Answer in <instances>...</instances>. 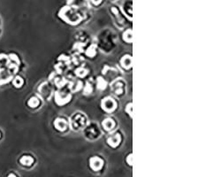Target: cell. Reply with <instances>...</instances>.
I'll return each mask as SVG.
<instances>
[{"label": "cell", "mask_w": 221, "mask_h": 177, "mask_svg": "<svg viewBox=\"0 0 221 177\" xmlns=\"http://www.w3.org/2000/svg\"><path fill=\"white\" fill-rule=\"evenodd\" d=\"M83 13L78 10L75 6H65L59 12V15L63 21L71 25H76L82 22Z\"/></svg>", "instance_id": "6da1fadb"}, {"label": "cell", "mask_w": 221, "mask_h": 177, "mask_svg": "<svg viewBox=\"0 0 221 177\" xmlns=\"http://www.w3.org/2000/svg\"><path fill=\"white\" fill-rule=\"evenodd\" d=\"M87 123V118L82 112H75L73 113L70 119V126L73 130L79 131L84 128Z\"/></svg>", "instance_id": "7a4b0ae2"}, {"label": "cell", "mask_w": 221, "mask_h": 177, "mask_svg": "<svg viewBox=\"0 0 221 177\" xmlns=\"http://www.w3.org/2000/svg\"><path fill=\"white\" fill-rule=\"evenodd\" d=\"M84 136L88 140H96L101 136V131L97 124L96 123H89L84 127Z\"/></svg>", "instance_id": "3957f363"}, {"label": "cell", "mask_w": 221, "mask_h": 177, "mask_svg": "<svg viewBox=\"0 0 221 177\" xmlns=\"http://www.w3.org/2000/svg\"><path fill=\"white\" fill-rule=\"evenodd\" d=\"M99 40L101 41H105V43H99L100 48L102 49L103 51H106V50H110L113 48V45H114V41L112 38V35H104V36H101L99 37Z\"/></svg>", "instance_id": "277c9868"}, {"label": "cell", "mask_w": 221, "mask_h": 177, "mask_svg": "<svg viewBox=\"0 0 221 177\" xmlns=\"http://www.w3.org/2000/svg\"><path fill=\"white\" fill-rule=\"evenodd\" d=\"M71 95L67 90H59L55 94V101L58 105H63L70 101Z\"/></svg>", "instance_id": "5b68a950"}, {"label": "cell", "mask_w": 221, "mask_h": 177, "mask_svg": "<svg viewBox=\"0 0 221 177\" xmlns=\"http://www.w3.org/2000/svg\"><path fill=\"white\" fill-rule=\"evenodd\" d=\"M102 108L105 111V112H113V111L116 109L117 107V103L115 100L113 99L112 98L110 97H106L104 99L102 100Z\"/></svg>", "instance_id": "8992f818"}, {"label": "cell", "mask_w": 221, "mask_h": 177, "mask_svg": "<svg viewBox=\"0 0 221 177\" xmlns=\"http://www.w3.org/2000/svg\"><path fill=\"white\" fill-rule=\"evenodd\" d=\"M111 89L113 90L114 94L118 96L122 95L125 90V83L121 80H116L111 84Z\"/></svg>", "instance_id": "52a82bcc"}, {"label": "cell", "mask_w": 221, "mask_h": 177, "mask_svg": "<svg viewBox=\"0 0 221 177\" xmlns=\"http://www.w3.org/2000/svg\"><path fill=\"white\" fill-rule=\"evenodd\" d=\"M104 161L99 157H92L89 160V166L94 170V171H99L103 167Z\"/></svg>", "instance_id": "ba28073f"}, {"label": "cell", "mask_w": 221, "mask_h": 177, "mask_svg": "<svg viewBox=\"0 0 221 177\" xmlns=\"http://www.w3.org/2000/svg\"><path fill=\"white\" fill-rule=\"evenodd\" d=\"M121 137H120V134L119 132L113 133L111 134L110 136L107 139V144L110 145V147H117L119 144H120Z\"/></svg>", "instance_id": "9c48e42d"}, {"label": "cell", "mask_w": 221, "mask_h": 177, "mask_svg": "<svg viewBox=\"0 0 221 177\" xmlns=\"http://www.w3.org/2000/svg\"><path fill=\"white\" fill-rule=\"evenodd\" d=\"M110 11L113 13V15L115 17V20H116V22L118 23V25L120 27H123V26L126 25V23L124 22V17H123V15L120 13V10L117 8L116 6H112L110 8Z\"/></svg>", "instance_id": "30bf717a"}, {"label": "cell", "mask_w": 221, "mask_h": 177, "mask_svg": "<svg viewBox=\"0 0 221 177\" xmlns=\"http://www.w3.org/2000/svg\"><path fill=\"white\" fill-rule=\"evenodd\" d=\"M67 126H68V123L66 122V120L64 118H57L54 122V127L57 130L59 131H65L66 128H67Z\"/></svg>", "instance_id": "8fae6325"}, {"label": "cell", "mask_w": 221, "mask_h": 177, "mask_svg": "<svg viewBox=\"0 0 221 177\" xmlns=\"http://www.w3.org/2000/svg\"><path fill=\"white\" fill-rule=\"evenodd\" d=\"M39 90H40V93L43 95L44 97L49 98L51 95V92H52V88H51V86H50L49 83H44L43 85H41V87L39 88Z\"/></svg>", "instance_id": "7c38bea8"}, {"label": "cell", "mask_w": 221, "mask_h": 177, "mask_svg": "<svg viewBox=\"0 0 221 177\" xmlns=\"http://www.w3.org/2000/svg\"><path fill=\"white\" fill-rule=\"evenodd\" d=\"M115 125H116L115 121L111 118H106L105 120H104V122H102V126L105 131H111L112 129H114Z\"/></svg>", "instance_id": "4fadbf2b"}, {"label": "cell", "mask_w": 221, "mask_h": 177, "mask_svg": "<svg viewBox=\"0 0 221 177\" xmlns=\"http://www.w3.org/2000/svg\"><path fill=\"white\" fill-rule=\"evenodd\" d=\"M120 64L121 66L125 69H129L132 66V58L130 55H125L123 56V58L120 60Z\"/></svg>", "instance_id": "5bb4252c"}, {"label": "cell", "mask_w": 221, "mask_h": 177, "mask_svg": "<svg viewBox=\"0 0 221 177\" xmlns=\"http://www.w3.org/2000/svg\"><path fill=\"white\" fill-rule=\"evenodd\" d=\"M123 11L126 13V15L129 18V20H131V18H132V2L130 0L124 3Z\"/></svg>", "instance_id": "9a60e30c"}, {"label": "cell", "mask_w": 221, "mask_h": 177, "mask_svg": "<svg viewBox=\"0 0 221 177\" xmlns=\"http://www.w3.org/2000/svg\"><path fill=\"white\" fill-rule=\"evenodd\" d=\"M96 50H97V45L95 44H91L86 50V55L89 58H93L96 54Z\"/></svg>", "instance_id": "2e32d148"}, {"label": "cell", "mask_w": 221, "mask_h": 177, "mask_svg": "<svg viewBox=\"0 0 221 177\" xmlns=\"http://www.w3.org/2000/svg\"><path fill=\"white\" fill-rule=\"evenodd\" d=\"M9 63H10V59L8 56L1 54L0 55V69L5 68L6 66L9 67Z\"/></svg>", "instance_id": "e0dca14e"}, {"label": "cell", "mask_w": 221, "mask_h": 177, "mask_svg": "<svg viewBox=\"0 0 221 177\" xmlns=\"http://www.w3.org/2000/svg\"><path fill=\"white\" fill-rule=\"evenodd\" d=\"M54 83L57 85L58 88H61L66 84V80L65 78L59 76V75H56L55 78H54Z\"/></svg>", "instance_id": "ac0fdd59"}, {"label": "cell", "mask_w": 221, "mask_h": 177, "mask_svg": "<svg viewBox=\"0 0 221 177\" xmlns=\"http://www.w3.org/2000/svg\"><path fill=\"white\" fill-rule=\"evenodd\" d=\"M34 162V160L30 156H23L21 159V164L23 166H30Z\"/></svg>", "instance_id": "d6986e66"}, {"label": "cell", "mask_w": 221, "mask_h": 177, "mask_svg": "<svg viewBox=\"0 0 221 177\" xmlns=\"http://www.w3.org/2000/svg\"><path fill=\"white\" fill-rule=\"evenodd\" d=\"M123 39H124L125 42H127L128 44H131V43H132L133 34L132 30H131L130 28L124 32V34H123Z\"/></svg>", "instance_id": "ffe728a7"}, {"label": "cell", "mask_w": 221, "mask_h": 177, "mask_svg": "<svg viewBox=\"0 0 221 177\" xmlns=\"http://www.w3.org/2000/svg\"><path fill=\"white\" fill-rule=\"evenodd\" d=\"M82 87V83H81L80 81H74L73 83L70 84L69 89H70L71 91H77V90H79Z\"/></svg>", "instance_id": "44dd1931"}, {"label": "cell", "mask_w": 221, "mask_h": 177, "mask_svg": "<svg viewBox=\"0 0 221 177\" xmlns=\"http://www.w3.org/2000/svg\"><path fill=\"white\" fill-rule=\"evenodd\" d=\"M39 104H40V101H39L38 98H35V97H32V98H30L28 102V105H29L31 108H35V107H37V106L39 105Z\"/></svg>", "instance_id": "7402d4cb"}, {"label": "cell", "mask_w": 221, "mask_h": 177, "mask_svg": "<svg viewBox=\"0 0 221 177\" xmlns=\"http://www.w3.org/2000/svg\"><path fill=\"white\" fill-rule=\"evenodd\" d=\"M107 82L105 80V78L98 77L97 78V88L100 90H103L106 88Z\"/></svg>", "instance_id": "603a6c76"}, {"label": "cell", "mask_w": 221, "mask_h": 177, "mask_svg": "<svg viewBox=\"0 0 221 177\" xmlns=\"http://www.w3.org/2000/svg\"><path fill=\"white\" fill-rule=\"evenodd\" d=\"M87 74H88V70L84 67H79L75 71V74L78 77H84Z\"/></svg>", "instance_id": "cb8c5ba5"}, {"label": "cell", "mask_w": 221, "mask_h": 177, "mask_svg": "<svg viewBox=\"0 0 221 177\" xmlns=\"http://www.w3.org/2000/svg\"><path fill=\"white\" fill-rule=\"evenodd\" d=\"M85 3H86V0H70L69 1V4L73 6H75V7L83 6V5H85Z\"/></svg>", "instance_id": "d4e9b609"}, {"label": "cell", "mask_w": 221, "mask_h": 177, "mask_svg": "<svg viewBox=\"0 0 221 177\" xmlns=\"http://www.w3.org/2000/svg\"><path fill=\"white\" fill-rule=\"evenodd\" d=\"M13 85L16 88H21L23 85V79L21 76H17L13 79Z\"/></svg>", "instance_id": "484cf974"}, {"label": "cell", "mask_w": 221, "mask_h": 177, "mask_svg": "<svg viewBox=\"0 0 221 177\" xmlns=\"http://www.w3.org/2000/svg\"><path fill=\"white\" fill-rule=\"evenodd\" d=\"M92 92V86L88 83H86V86L84 88V95H89Z\"/></svg>", "instance_id": "4316f807"}, {"label": "cell", "mask_w": 221, "mask_h": 177, "mask_svg": "<svg viewBox=\"0 0 221 177\" xmlns=\"http://www.w3.org/2000/svg\"><path fill=\"white\" fill-rule=\"evenodd\" d=\"M126 112L130 116H132V103L127 104V105L126 106Z\"/></svg>", "instance_id": "83f0119b"}, {"label": "cell", "mask_w": 221, "mask_h": 177, "mask_svg": "<svg viewBox=\"0 0 221 177\" xmlns=\"http://www.w3.org/2000/svg\"><path fill=\"white\" fill-rule=\"evenodd\" d=\"M127 163H128V165H129V166H132L133 159H132V154H131V153H130V154L127 156Z\"/></svg>", "instance_id": "f1b7e54d"}, {"label": "cell", "mask_w": 221, "mask_h": 177, "mask_svg": "<svg viewBox=\"0 0 221 177\" xmlns=\"http://www.w3.org/2000/svg\"><path fill=\"white\" fill-rule=\"evenodd\" d=\"M90 1H91V3H92L93 5H95V6H98L103 0H90Z\"/></svg>", "instance_id": "f546056e"}]
</instances>
